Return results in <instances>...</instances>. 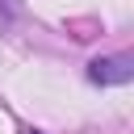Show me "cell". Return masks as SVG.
Returning <instances> with one entry per match:
<instances>
[{
    "mask_svg": "<svg viewBox=\"0 0 134 134\" xmlns=\"http://www.w3.org/2000/svg\"><path fill=\"white\" fill-rule=\"evenodd\" d=\"M25 134H42V130H25Z\"/></svg>",
    "mask_w": 134,
    "mask_h": 134,
    "instance_id": "3",
    "label": "cell"
},
{
    "mask_svg": "<svg viewBox=\"0 0 134 134\" xmlns=\"http://www.w3.org/2000/svg\"><path fill=\"white\" fill-rule=\"evenodd\" d=\"M13 17H17L13 0H0V29H8V25H13Z\"/></svg>",
    "mask_w": 134,
    "mask_h": 134,
    "instance_id": "2",
    "label": "cell"
},
{
    "mask_svg": "<svg viewBox=\"0 0 134 134\" xmlns=\"http://www.w3.org/2000/svg\"><path fill=\"white\" fill-rule=\"evenodd\" d=\"M88 80L109 88V84H130L134 80V59L130 54H105V59H92L88 63Z\"/></svg>",
    "mask_w": 134,
    "mask_h": 134,
    "instance_id": "1",
    "label": "cell"
}]
</instances>
